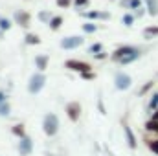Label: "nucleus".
Wrapping results in <instances>:
<instances>
[{
  "mask_svg": "<svg viewBox=\"0 0 158 156\" xmlns=\"http://www.w3.org/2000/svg\"><path fill=\"white\" fill-rule=\"evenodd\" d=\"M11 28V22H9V18H4V17H0V30L2 31H7Z\"/></svg>",
  "mask_w": 158,
  "mask_h": 156,
  "instance_id": "cd10ccee",
  "label": "nucleus"
},
{
  "mask_svg": "<svg viewBox=\"0 0 158 156\" xmlns=\"http://www.w3.org/2000/svg\"><path fill=\"white\" fill-rule=\"evenodd\" d=\"M147 147H149L155 154H158V138L156 140H153V142H147Z\"/></svg>",
  "mask_w": 158,
  "mask_h": 156,
  "instance_id": "c85d7f7f",
  "label": "nucleus"
},
{
  "mask_svg": "<svg viewBox=\"0 0 158 156\" xmlns=\"http://www.w3.org/2000/svg\"><path fill=\"white\" fill-rule=\"evenodd\" d=\"M151 119H155V121H158V110H156V112H153V116H151Z\"/></svg>",
  "mask_w": 158,
  "mask_h": 156,
  "instance_id": "c9c22d12",
  "label": "nucleus"
},
{
  "mask_svg": "<svg viewBox=\"0 0 158 156\" xmlns=\"http://www.w3.org/2000/svg\"><path fill=\"white\" fill-rule=\"evenodd\" d=\"M13 18H15V22H17L19 26L28 28V26H30V18H31V17H30V13H28V11H17Z\"/></svg>",
  "mask_w": 158,
  "mask_h": 156,
  "instance_id": "9d476101",
  "label": "nucleus"
},
{
  "mask_svg": "<svg viewBox=\"0 0 158 156\" xmlns=\"http://www.w3.org/2000/svg\"><path fill=\"white\" fill-rule=\"evenodd\" d=\"M11 132L20 140V138H26V129H24V125L22 123H17V125H13L11 127Z\"/></svg>",
  "mask_w": 158,
  "mask_h": 156,
  "instance_id": "dca6fc26",
  "label": "nucleus"
},
{
  "mask_svg": "<svg viewBox=\"0 0 158 156\" xmlns=\"http://www.w3.org/2000/svg\"><path fill=\"white\" fill-rule=\"evenodd\" d=\"M119 4H121V7H125V9H132V11L142 9V0H121Z\"/></svg>",
  "mask_w": 158,
  "mask_h": 156,
  "instance_id": "ddd939ff",
  "label": "nucleus"
},
{
  "mask_svg": "<svg viewBox=\"0 0 158 156\" xmlns=\"http://www.w3.org/2000/svg\"><path fill=\"white\" fill-rule=\"evenodd\" d=\"M140 55H142V50L136 48L132 53H129V55H125L123 59H119V64H131V63H134L136 59H140Z\"/></svg>",
  "mask_w": 158,
  "mask_h": 156,
  "instance_id": "f8f14e48",
  "label": "nucleus"
},
{
  "mask_svg": "<svg viewBox=\"0 0 158 156\" xmlns=\"http://www.w3.org/2000/svg\"><path fill=\"white\" fill-rule=\"evenodd\" d=\"M145 130H147V132H156V134H158V121L149 119V121L145 123Z\"/></svg>",
  "mask_w": 158,
  "mask_h": 156,
  "instance_id": "4be33fe9",
  "label": "nucleus"
},
{
  "mask_svg": "<svg viewBox=\"0 0 158 156\" xmlns=\"http://www.w3.org/2000/svg\"><path fill=\"white\" fill-rule=\"evenodd\" d=\"M64 68H68V70H72V72H79V76L85 74V72H92V66H90L88 63H85V61H77V59H70V61H66V63H64Z\"/></svg>",
  "mask_w": 158,
  "mask_h": 156,
  "instance_id": "7ed1b4c3",
  "label": "nucleus"
},
{
  "mask_svg": "<svg viewBox=\"0 0 158 156\" xmlns=\"http://www.w3.org/2000/svg\"><path fill=\"white\" fill-rule=\"evenodd\" d=\"M61 24H63V17L55 15V17L50 20V24H48V26H50V30H52V31H57V30L61 28Z\"/></svg>",
  "mask_w": 158,
  "mask_h": 156,
  "instance_id": "6ab92c4d",
  "label": "nucleus"
},
{
  "mask_svg": "<svg viewBox=\"0 0 158 156\" xmlns=\"http://www.w3.org/2000/svg\"><path fill=\"white\" fill-rule=\"evenodd\" d=\"M9 112H11L9 103H7V101H6V103H0V116H2V117H7V116H9Z\"/></svg>",
  "mask_w": 158,
  "mask_h": 156,
  "instance_id": "5701e85b",
  "label": "nucleus"
},
{
  "mask_svg": "<svg viewBox=\"0 0 158 156\" xmlns=\"http://www.w3.org/2000/svg\"><path fill=\"white\" fill-rule=\"evenodd\" d=\"M53 17H52V13L50 11H40L39 13V20H42V22H46V24H50V20H52Z\"/></svg>",
  "mask_w": 158,
  "mask_h": 156,
  "instance_id": "a878e982",
  "label": "nucleus"
},
{
  "mask_svg": "<svg viewBox=\"0 0 158 156\" xmlns=\"http://www.w3.org/2000/svg\"><path fill=\"white\" fill-rule=\"evenodd\" d=\"M72 4V0H57V6L59 7H68Z\"/></svg>",
  "mask_w": 158,
  "mask_h": 156,
  "instance_id": "2f4dec72",
  "label": "nucleus"
},
{
  "mask_svg": "<svg viewBox=\"0 0 158 156\" xmlns=\"http://www.w3.org/2000/svg\"><path fill=\"white\" fill-rule=\"evenodd\" d=\"M66 114L70 117V121H79V117H81V105H79V101H70L68 105H66Z\"/></svg>",
  "mask_w": 158,
  "mask_h": 156,
  "instance_id": "423d86ee",
  "label": "nucleus"
},
{
  "mask_svg": "<svg viewBox=\"0 0 158 156\" xmlns=\"http://www.w3.org/2000/svg\"><path fill=\"white\" fill-rule=\"evenodd\" d=\"M94 59H99V61L107 59V51H99V53H96V55H94Z\"/></svg>",
  "mask_w": 158,
  "mask_h": 156,
  "instance_id": "72a5a7b5",
  "label": "nucleus"
},
{
  "mask_svg": "<svg viewBox=\"0 0 158 156\" xmlns=\"http://www.w3.org/2000/svg\"><path fill=\"white\" fill-rule=\"evenodd\" d=\"M145 6H147V13L151 17H156L158 15V0H143Z\"/></svg>",
  "mask_w": 158,
  "mask_h": 156,
  "instance_id": "2eb2a0df",
  "label": "nucleus"
},
{
  "mask_svg": "<svg viewBox=\"0 0 158 156\" xmlns=\"http://www.w3.org/2000/svg\"><path fill=\"white\" fill-rule=\"evenodd\" d=\"M26 44H40V39L37 33H26Z\"/></svg>",
  "mask_w": 158,
  "mask_h": 156,
  "instance_id": "412c9836",
  "label": "nucleus"
},
{
  "mask_svg": "<svg viewBox=\"0 0 158 156\" xmlns=\"http://www.w3.org/2000/svg\"><path fill=\"white\" fill-rule=\"evenodd\" d=\"M44 84H46V76H44L42 72H37V74H33V76L30 77L28 92H30L31 96H35V94H39L40 90L44 88Z\"/></svg>",
  "mask_w": 158,
  "mask_h": 156,
  "instance_id": "f03ea898",
  "label": "nucleus"
},
{
  "mask_svg": "<svg viewBox=\"0 0 158 156\" xmlns=\"http://www.w3.org/2000/svg\"><path fill=\"white\" fill-rule=\"evenodd\" d=\"M83 31L85 33H94V31H98V26L94 22H86V24H83Z\"/></svg>",
  "mask_w": 158,
  "mask_h": 156,
  "instance_id": "393cba45",
  "label": "nucleus"
},
{
  "mask_svg": "<svg viewBox=\"0 0 158 156\" xmlns=\"http://www.w3.org/2000/svg\"><path fill=\"white\" fill-rule=\"evenodd\" d=\"M155 37H158V26H149V28L143 30V39L151 40V39H155Z\"/></svg>",
  "mask_w": 158,
  "mask_h": 156,
  "instance_id": "f3484780",
  "label": "nucleus"
},
{
  "mask_svg": "<svg viewBox=\"0 0 158 156\" xmlns=\"http://www.w3.org/2000/svg\"><path fill=\"white\" fill-rule=\"evenodd\" d=\"M147 110H149L151 114L158 110V94H151V97H149V105H147Z\"/></svg>",
  "mask_w": 158,
  "mask_h": 156,
  "instance_id": "a211bd4d",
  "label": "nucleus"
},
{
  "mask_svg": "<svg viewBox=\"0 0 158 156\" xmlns=\"http://www.w3.org/2000/svg\"><path fill=\"white\" fill-rule=\"evenodd\" d=\"M6 101H7V94L0 90V103H6Z\"/></svg>",
  "mask_w": 158,
  "mask_h": 156,
  "instance_id": "f704fd0d",
  "label": "nucleus"
},
{
  "mask_svg": "<svg viewBox=\"0 0 158 156\" xmlns=\"http://www.w3.org/2000/svg\"><path fill=\"white\" fill-rule=\"evenodd\" d=\"M121 22H123L127 28H131V26H132V22H134V17H132V15H129V13H125V15L121 17Z\"/></svg>",
  "mask_w": 158,
  "mask_h": 156,
  "instance_id": "bb28decb",
  "label": "nucleus"
},
{
  "mask_svg": "<svg viewBox=\"0 0 158 156\" xmlns=\"http://www.w3.org/2000/svg\"><path fill=\"white\" fill-rule=\"evenodd\" d=\"M17 149H19L20 156H30V154H31V151H33V142H31V138H30V136L20 138V140H19Z\"/></svg>",
  "mask_w": 158,
  "mask_h": 156,
  "instance_id": "39448f33",
  "label": "nucleus"
},
{
  "mask_svg": "<svg viewBox=\"0 0 158 156\" xmlns=\"http://www.w3.org/2000/svg\"><path fill=\"white\" fill-rule=\"evenodd\" d=\"M42 130L50 138L55 136L59 132V117L55 116V114H52V112H48L46 116L42 117Z\"/></svg>",
  "mask_w": 158,
  "mask_h": 156,
  "instance_id": "f257e3e1",
  "label": "nucleus"
},
{
  "mask_svg": "<svg viewBox=\"0 0 158 156\" xmlns=\"http://www.w3.org/2000/svg\"><path fill=\"white\" fill-rule=\"evenodd\" d=\"M136 50V46H131V44H125V46H119V48H116L114 51H112V55H110V59L112 61H116V63H119V59H123L125 55H129V53H132Z\"/></svg>",
  "mask_w": 158,
  "mask_h": 156,
  "instance_id": "0eeeda50",
  "label": "nucleus"
},
{
  "mask_svg": "<svg viewBox=\"0 0 158 156\" xmlns=\"http://www.w3.org/2000/svg\"><path fill=\"white\" fill-rule=\"evenodd\" d=\"M83 17H85V18H90V20H98V18L107 20V18H110V13H101V11H86V13H83Z\"/></svg>",
  "mask_w": 158,
  "mask_h": 156,
  "instance_id": "9b49d317",
  "label": "nucleus"
},
{
  "mask_svg": "<svg viewBox=\"0 0 158 156\" xmlns=\"http://www.w3.org/2000/svg\"><path fill=\"white\" fill-rule=\"evenodd\" d=\"M131 84H132V79H131L129 74H125V72H116V76H114V86H116L118 90H129Z\"/></svg>",
  "mask_w": 158,
  "mask_h": 156,
  "instance_id": "20e7f679",
  "label": "nucleus"
},
{
  "mask_svg": "<svg viewBox=\"0 0 158 156\" xmlns=\"http://www.w3.org/2000/svg\"><path fill=\"white\" fill-rule=\"evenodd\" d=\"M98 109H99V112H101V114H107V110H105V105H103V99H101V97L98 99Z\"/></svg>",
  "mask_w": 158,
  "mask_h": 156,
  "instance_id": "7c9ffc66",
  "label": "nucleus"
},
{
  "mask_svg": "<svg viewBox=\"0 0 158 156\" xmlns=\"http://www.w3.org/2000/svg\"><path fill=\"white\" fill-rule=\"evenodd\" d=\"M2 37H4V31H2V30H0V39H2Z\"/></svg>",
  "mask_w": 158,
  "mask_h": 156,
  "instance_id": "e433bc0d",
  "label": "nucleus"
},
{
  "mask_svg": "<svg viewBox=\"0 0 158 156\" xmlns=\"http://www.w3.org/2000/svg\"><path fill=\"white\" fill-rule=\"evenodd\" d=\"M153 86H155V81H147V83H145V84H143V86L140 88L138 96H145V94H147V92H149V90H151Z\"/></svg>",
  "mask_w": 158,
  "mask_h": 156,
  "instance_id": "b1692460",
  "label": "nucleus"
},
{
  "mask_svg": "<svg viewBox=\"0 0 158 156\" xmlns=\"http://www.w3.org/2000/svg\"><path fill=\"white\" fill-rule=\"evenodd\" d=\"M83 42H85L83 37H79V35H72V37H66V39L61 40V48H64V50H74V48H79Z\"/></svg>",
  "mask_w": 158,
  "mask_h": 156,
  "instance_id": "6e6552de",
  "label": "nucleus"
},
{
  "mask_svg": "<svg viewBox=\"0 0 158 156\" xmlns=\"http://www.w3.org/2000/svg\"><path fill=\"white\" fill-rule=\"evenodd\" d=\"M48 61H50V57H48L46 53H42V55H37V57H35V66L39 68V72H44V70L48 68Z\"/></svg>",
  "mask_w": 158,
  "mask_h": 156,
  "instance_id": "4468645a",
  "label": "nucleus"
},
{
  "mask_svg": "<svg viewBox=\"0 0 158 156\" xmlns=\"http://www.w3.org/2000/svg\"><path fill=\"white\" fill-rule=\"evenodd\" d=\"M123 134H125V140H127V145L134 151L136 147H138V143H136V136H134V132H132V129L127 125V123H123Z\"/></svg>",
  "mask_w": 158,
  "mask_h": 156,
  "instance_id": "1a4fd4ad",
  "label": "nucleus"
},
{
  "mask_svg": "<svg viewBox=\"0 0 158 156\" xmlns=\"http://www.w3.org/2000/svg\"><path fill=\"white\" fill-rule=\"evenodd\" d=\"M81 77L83 79H96V74L94 72H85V74H81Z\"/></svg>",
  "mask_w": 158,
  "mask_h": 156,
  "instance_id": "473e14b6",
  "label": "nucleus"
},
{
  "mask_svg": "<svg viewBox=\"0 0 158 156\" xmlns=\"http://www.w3.org/2000/svg\"><path fill=\"white\" fill-rule=\"evenodd\" d=\"M74 4H76V7H86L90 2L88 0H74Z\"/></svg>",
  "mask_w": 158,
  "mask_h": 156,
  "instance_id": "c756f323",
  "label": "nucleus"
},
{
  "mask_svg": "<svg viewBox=\"0 0 158 156\" xmlns=\"http://www.w3.org/2000/svg\"><path fill=\"white\" fill-rule=\"evenodd\" d=\"M99 51H103V44H101V42H94V44L88 46V53H90V55H96V53H99Z\"/></svg>",
  "mask_w": 158,
  "mask_h": 156,
  "instance_id": "aec40b11",
  "label": "nucleus"
}]
</instances>
